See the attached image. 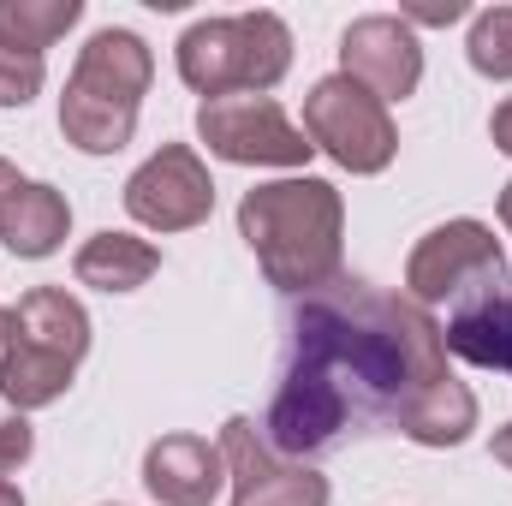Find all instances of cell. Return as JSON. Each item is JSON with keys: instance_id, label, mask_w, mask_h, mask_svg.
<instances>
[{"instance_id": "cell-1", "label": "cell", "mask_w": 512, "mask_h": 506, "mask_svg": "<svg viewBox=\"0 0 512 506\" xmlns=\"http://www.w3.org/2000/svg\"><path fill=\"white\" fill-rule=\"evenodd\" d=\"M441 381H453V370L435 316L411 298L334 274L286 310V358L262 429L280 459L304 465L340 453L346 441L405 429Z\"/></svg>"}, {"instance_id": "cell-2", "label": "cell", "mask_w": 512, "mask_h": 506, "mask_svg": "<svg viewBox=\"0 0 512 506\" xmlns=\"http://www.w3.org/2000/svg\"><path fill=\"white\" fill-rule=\"evenodd\" d=\"M340 191L328 179H280L256 185L239 203V233L256 251L268 286L304 298L340 274Z\"/></svg>"}, {"instance_id": "cell-3", "label": "cell", "mask_w": 512, "mask_h": 506, "mask_svg": "<svg viewBox=\"0 0 512 506\" xmlns=\"http://www.w3.org/2000/svg\"><path fill=\"white\" fill-rule=\"evenodd\" d=\"M90 352V316L72 292L36 286L6 310V346H0V399L12 411L54 405Z\"/></svg>"}, {"instance_id": "cell-4", "label": "cell", "mask_w": 512, "mask_h": 506, "mask_svg": "<svg viewBox=\"0 0 512 506\" xmlns=\"http://www.w3.org/2000/svg\"><path fill=\"white\" fill-rule=\"evenodd\" d=\"M149 48L131 30H96L60 96V131L84 155H114L137 131V102L149 90Z\"/></svg>"}, {"instance_id": "cell-5", "label": "cell", "mask_w": 512, "mask_h": 506, "mask_svg": "<svg viewBox=\"0 0 512 506\" xmlns=\"http://www.w3.org/2000/svg\"><path fill=\"white\" fill-rule=\"evenodd\" d=\"M292 36L274 12H239V18H203L179 36V78L221 102V96H262L286 78Z\"/></svg>"}, {"instance_id": "cell-6", "label": "cell", "mask_w": 512, "mask_h": 506, "mask_svg": "<svg viewBox=\"0 0 512 506\" xmlns=\"http://www.w3.org/2000/svg\"><path fill=\"white\" fill-rule=\"evenodd\" d=\"M304 137L316 149H328L340 167L352 173H382L399 149V131L387 120V102H376L364 84H352L346 72L322 78L304 96Z\"/></svg>"}, {"instance_id": "cell-7", "label": "cell", "mask_w": 512, "mask_h": 506, "mask_svg": "<svg viewBox=\"0 0 512 506\" xmlns=\"http://www.w3.org/2000/svg\"><path fill=\"white\" fill-rule=\"evenodd\" d=\"M197 137L209 143V155L239 161V167H304L316 155V143L292 126L268 96H221V102H203Z\"/></svg>"}, {"instance_id": "cell-8", "label": "cell", "mask_w": 512, "mask_h": 506, "mask_svg": "<svg viewBox=\"0 0 512 506\" xmlns=\"http://www.w3.org/2000/svg\"><path fill=\"white\" fill-rule=\"evenodd\" d=\"M507 274V256L495 245V233L483 221H447L435 227L411 262H405V286H411V304H459L471 292H483L489 280Z\"/></svg>"}, {"instance_id": "cell-9", "label": "cell", "mask_w": 512, "mask_h": 506, "mask_svg": "<svg viewBox=\"0 0 512 506\" xmlns=\"http://www.w3.org/2000/svg\"><path fill=\"white\" fill-rule=\"evenodd\" d=\"M221 459H227L233 506H328V477L298 459H280L268 435H256L251 417H227Z\"/></svg>"}, {"instance_id": "cell-10", "label": "cell", "mask_w": 512, "mask_h": 506, "mask_svg": "<svg viewBox=\"0 0 512 506\" xmlns=\"http://www.w3.org/2000/svg\"><path fill=\"white\" fill-rule=\"evenodd\" d=\"M126 209L131 221H143L155 233H185V227L209 221V209H215L209 167L185 143H167L161 155H149L126 179Z\"/></svg>"}, {"instance_id": "cell-11", "label": "cell", "mask_w": 512, "mask_h": 506, "mask_svg": "<svg viewBox=\"0 0 512 506\" xmlns=\"http://www.w3.org/2000/svg\"><path fill=\"white\" fill-rule=\"evenodd\" d=\"M340 66L376 102H405L417 90V78H423V48H417V36H411L405 18L376 12V18H358L340 36Z\"/></svg>"}, {"instance_id": "cell-12", "label": "cell", "mask_w": 512, "mask_h": 506, "mask_svg": "<svg viewBox=\"0 0 512 506\" xmlns=\"http://www.w3.org/2000/svg\"><path fill=\"white\" fill-rule=\"evenodd\" d=\"M143 483L161 506H209L227 483V459L203 435H161L143 453Z\"/></svg>"}, {"instance_id": "cell-13", "label": "cell", "mask_w": 512, "mask_h": 506, "mask_svg": "<svg viewBox=\"0 0 512 506\" xmlns=\"http://www.w3.org/2000/svg\"><path fill=\"white\" fill-rule=\"evenodd\" d=\"M441 346L477 370H507L512 376V274L489 280L483 292L459 298L447 328H441Z\"/></svg>"}, {"instance_id": "cell-14", "label": "cell", "mask_w": 512, "mask_h": 506, "mask_svg": "<svg viewBox=\"0 0 512 506\" xmlns=\"http://www.w3.org/2000/svg\"><path fill=\"white\" fill-rule=\"evenodd\" d=\"M66 227H72L66 197L54 185H24L6 203V215H0V245L12 256H48V251H60Z\"/></svg>"}, {"instance_id": "cell-15", "label": "cell", "mask_w": 512, "mask_h": 506, "mask_svg": "<svg viewBox=\"0 0 512 506\" xmlns=\"http://www.w3.org/2000/svg\"><path fill=\"white\" fill-rule=\"evenodd\" d=\"M155 268H161V251L143 245V239H131V233H96L78 251V280L102 286V292H137Z\"/></svg>"}, {"instance_id": "cell-16", "label": "cell", "mask_w": 512, "mask_h": 506, "mask_svg": "<svg viewBox=\"0 0 512 506\" xmlns=\"http://www.w3.org/2000/svg\"><path fill=\"white\" fill-rule=\"evenodd\" d=\"M84 18V0H0V42L42 54L54 36H66Z\"/></svg>"}, {"instance_id": "cell-17", "label": "cell", "mask_w": 512, "mask_h": 506, "mask_svg": "<svg viewBox=\"0 0 512 506\" xmlns=\"http://www.w3.org/2000/svg\"><path fill=\"white\" fill-rule=\"evenodd\" d=\"M471 66L483 78H512V6H495L471 24Z\"/></svg>"}, {"instance_id": "cell-18", "label": "cell", "mask_w": 512, "mask_h": 506, "mask_svg": "<svg viewBox=\"0 0 512 506\" xmlns=\"http://www.w3.org/2000/svg\"><path fill=\"white\" fill-rule=\"evenodd\" d=\"M42 90V54L0 42V108H24Z\"/></svg>"}, {"instance_id": "cell-19", "label": "cell", "mask_w": 512, "mask_h": 506, "mask_svg": "<svg viewBox=\"0 0 512 506\" xmlns=\"http://www.w3.org/2000/svg\"><path fill=\"white\" fill-rule=\"evenodd\" d=\"M24 459H30V423H24V417H6V423H0V477L18 471Z\"/></svg>"}, {"instance_id": "cell-20", "label": "cell", "mask_w": 512, "mask_h": 506, "mask_svg": "<svg viewBox=\"0 0 512 506\" xmlns=\"http://www.w3.org/2000/svg\"><path fill=\"white\" fill-rule=\"evenodd\" d=\"M399 18H405V24H453V18H465V0H429V6L411 0Z\"/></svg>"}, {"instance_id": "cell-21", "label": "cell", "mask_w": 512, "mask_h": 506, "mask_svg": "<svg viewBox=\"0 0 512 506\" xmlns=\"http://www.w3.org/2000/svg\"><path fill=\"white\" fill-rule=\"evenodd\" d=\"M489 137H495V149H507V155H512V102H501V108H495Z\"/></svg>"}, {"instance_id": "cell-22", "label": "cell", "mask_w": 512, "mask_h": 506, "mask_svg": "<svg viewBox=\"0 0 512 506\" xmlns=\"http://www.w3.org/2000/svg\"><path fill=\"white\" fill-rule=\"evenodd\" d=\"M18 191H24V179H18V167H12V161H0V215H6V203H12Z\"/></svg>"}, {"instance_id": "cell-23", "label": "cell", "mask_w": 512, "mask_h": 506, "mask_svg": "<svg viewBox=\"0 0 512 506\" xmlns=\"http://www.w3.org/2000/svg\"><path fill=\"white\" fill-rule=\"evenodd\" d=\"M495 459L512 471V423H507V429H495Z\"/></svg>"}, {"instance_id": "cell-24", "label": "cell", "mask_w": 512, "mask_h": 506, "mask_svg": "<svg viewBox=\"0 0 512 506\" xmlns=\"http://www.w3.org/2000/svg\"><path fill=\"white\" fill-rule=\"evenodd\" d=\"M0 506H24V495H18V489H12L6 477H0Z\"/></svg>"}, {"instance_id": "cell-25", "label": "cell", "mask_w": 512, "mask_h": 506, "mask_svg": "<svg viewBox=\"0 0 512 506\" xmlns=\"http://www.w3.org/2000/svg\"><path fill=\"white\" fill-rule=\"evenodd\" d=\"M501 221H507V233H512V185L501 191Z\"/></svg>"}, {"instance_id": "cell-26", "label": "cell", "mask_w": 512, "mask_h": 506, "mask_svg": "<svg viewBox=\"0 0 512 506\" xmlns=\"http://www.w3.org/2000/svg\"><path fill=\"white\" fill-rule=\"evenodd\" d=\"M0 346H6V310H0Z\"/></svg>"}]
</instances>
